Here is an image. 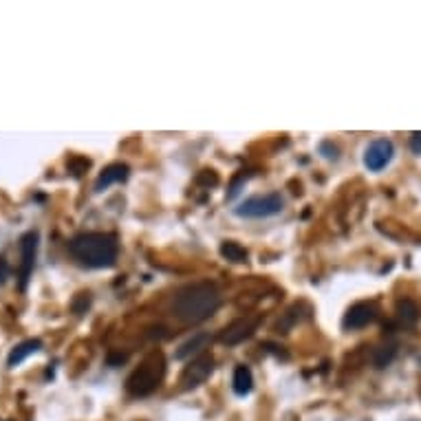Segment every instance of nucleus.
Listing matches in <instances>:
<instances>
[{"label": "nucleus", "instance_id": "f8f14e48", "mask_svg": "<svg viewBox=\"0 0 421 421\" xmlns=\"http://www.w3.org/2000/svg\"><path fill=\"white\" fill-rule=\"evenodd\" d=\"M40 349H42L40 340H25L20 344H16L11 349V353H9V357H7V366H9V369H16V366H20L27 357L35 355Z\"/></svg>", "mask_w": 421, "mask_h": 421}, {"label": "nucleus", "instance_id": "7ed1b4c3", "mask_svg": "<svg viewBox=\"0 0 421 421\" xmlns=\"http://www.w3.org/2000/svg\"><path fill=\"white\" fill-rule=\"evenodd\" d=\"M163 375H166V360H163L161 351H155L141 362L139 369H135L131 373V377L126 379V391L133 397L153 395L161 386Z\"/></svg>", "mask_w": 421, "mask_h": 421}, {"label": "nucleus", "instance_id": "4be33fe9", "mask_svg": "<svg viewBox=\"0 0 421 421\" xmlns=\"http://www.w3.org/2000/svg\"><path fill=\"white\" fill-rule=\"evenodd\" d=\"M7 271H9L7 261H0V285H3V283L7 280Z\"/></svg>", "mask_w": 421, "mask_h": 421}, {"label": "nucleus", "instance_id": "0eeeda50", "mask_svg": "<svg viewBox=\"0 0 421 421\" xmlns=\"http://www.w3.org/2000/svg\"><path fill=\"white\" fill-rule=\"evenodd\" d=\"M377 316H379V309H377L375 302H357L346 311L342 326L346 328V331H357V328H364L371 322H375Z\"/></svg>", "mask_w": 421, "mask_h": 421}, {"label": "nucleus", "instance_id": "f03ea898", "mask_svg": "<svg viewBox=\"0 0 421 421\" xmlns=\"http://www.w3.org/2000/svg\"><path fill=\"white\" fill-rule=\"evenodd\" d=\"M218 304H221V294H218L216 285L196 283L179 291L172 302V311L183 324H198L214 316Z\"/></svg>", "mask_w": 421, "mask_h": 421}, {"label": "nucleus", "instance_id": "dca6fc26", "mask_svg": "<svg viewBox=\"0 0 421 421\" xmlns=\"http://www.w3.org/2000/svg\"><path fill=\"white\" fill-rule=\"evenodd\" d=\"M395 355H397V346H395V344H384V346H379V349L375 351V355H373L375 369H386V366L395 360Z\"/></svg>", "mask_w": 421, "mask_h": 421}, {"label": "nucleus", "instance_id": "39448f33", "mask_svg": "<svg viewBox=\"0 0 421 421\" xmlns=\"http://www.w3.org/2000/svg\"><path fill=\"white\" fill-rule=\"evenodd\" d=\"M212 371H214V357L210 353H203V355L190 360V364L186 366V371L181 375V389L183 391L198 389L201 384L208 381Z\"/></svg>", "mask_w": 421, "mask_h": 421}, {"label": "nucleus", "instance_id": "5701e85b", "mask_svg": "<svg viewBox=\"0 0 421 421\" xmlns=\"http://www.w3.org/2000/svg\"><path fill=\"white\" fill-rule=\"evenodd\" d=\"M410 421H419V419H410Z\"/></svg>", "mask_w": 421, "mask_h": 421}, {"label": "nucleus", "instance_id": "412c9836", "mask_svg": "<svg viewBox=\"0 0 421 421\" xmlns=\"http://www.w3.org/2000/svg\"><path fill=\"white\" fill-rule=\"evenodd\" d=\"M121 362H126V355L124 353H111V355H108V364H111V366H117Z\"/></svg>", "mask_w": 421, "mask_h": 421}, {"label": "nucleus", "instance_id": "ddd939ff", "mask_svg": "<svg viewBox=\"0 0 421 421\" xmlns=\"http://www.w3.org/2000/svg\"><path fill=\"white\" fill-rule=\"evenodd\" d=\"M232 389H234V393L239 395V397H245V395L251 393V389H254V375L249 371V366H245V364L236 366V369H234V379H232Z\"/></svg>", "mask_w": 421, "mask_h": 421}, {"label": "nucleus", "instance_id": "2eb2a0df", "mask_svg": "<svg viewBox=\"0 0 421 421\" xmlns=\"http://www.w3.org/2000/svg\"><path fill=\"white\" fill-rule=\"evenodd\" d=\"M221 256L230 263H245L247 261V249L234 241H227L221 245Z\"/></svg>", "mask_w": 421, "mask_h": 421}, {"label": "nucleus", "instance_id": "f257e3e1", "mask_svg": "<svg viewBox=\"0 0 421 421\" xmlns=\"http://www.w3.org/2000/svg\"><path fill=\"white\" fill-rule=\"evenodd\" d=\"M69 254L73 256V261L86 269H108L117 263L119 243L113 234L84 232L71 239Z\"/></svg>", "mask_w": 421, "mask_h": 421}, {"label": "nucleus", "instance_id": "9d476101", "mask_svg": "<svg viewBox=\"0 0 421 421\" xmlns=\"http://www.w3.org/2000/svg\"><path fill=\"white\" fill-rule=\"evenodd\" d=\"M128 174H131V170H128L126 163H111V166H106L102 170V174L97 177L95 192H104L111 186H115V183H124L128 179Z\"/></svg>", "mask_w": 421, "mask_h": 421}, {"label": "nucleus", "instance_id": "f3484780", "mask_svg": "<svg viewBox=\"0 0 421 421\" xmlns=\"http://www.w3.org/2000/svg\"><path fill=\"white\" fill-rule=\"evenodd\" d=\"M88 166H90V161L88 159H82V157H73L71 159V163H69V170L76 174V177H80L84 170H88Z\"/></svg>", "mask_w": 421, "mask_h": 421}, {"label": "nucleus", "instance_id": "6ab92c4d", "mask_svg": "<svg viewBox=\"0 0 421 421\" xmlns=\"http://www.w3.org/2000/svg\"><path fill=\"white\" fill-rule=\"evenodd\" d=\"M196 183H206V186H216L218 183V177L214 174V170H203L198 177H196Z\"/></svg>", "mask_w": 421, "mask_h": 421}, {"label": "nucleus", "instance_id": "423d86ee", "mask_svg": "<svg viewBox=\"0 0 421 421\" xmlns=\"http://www.w3.org/2000/svg\"><path fill=\"white\" fill-rule=\"evenodd\" d=\"M393 155H395V146L391 139H386V137L375 139V141H371V146L364 153V166L371 172H379L393 161Z\"/></svg>", "mask_w": 421, "mask_h": 421}, {"label": "nucleus", "instance_id": "aec40b11", "mask_svg": "<svg viewBox=\"0 0 421 421\" xmlns=\"http://www.w3.org/2000/svg\"><path fill=\"white\" fill-rule=\"evenodd\" d=\"M410 150L415 155H421V133H413V137H410Z\"/></svg>", "mask_w": 421, "mask_h": 421}, {"label": "nucleus", "instance_id": "a211bd4d", "mask_svg": "<svg viewBox=\"0 0 421 421\" xmlns=\"http://www.w3.org/2000/svg\"><path fill=\"white\" fill-rule=\"evenodd\" d=\"M88 304H90V294H78V298L73 300V311L80 316V314H84V311L88 309Z\"/></svg>", "mask_w": 421, "mask_h": 421}, {"label": "nucleus", "instance_id": "20e7f679", "mask_svg": "<svg viewBox=\"0 0 421 421\" xmlns=\"http://www.w3.org/2000/svg\"><path fill=\"white\" fill-rule=\"evenodd\" d=\"M283 210H285V198L280 196V192H269L245 198L243 203L234 208V214L241 218H269L280 214Z\"/></svg>", "mask_w": 421, "mask_h": 421}, {"label": "nucleus", "instance_id": "1a4fd4ad", "mask_svg": "<svg viewBox=\"0 0 421 421\" xmlns=\"http://www.w3.org/2000/svg\"><path fill=\"white\" fill-rule=\"evenodd\" d=\"M259 322L261 318L259 316H245V318H239V320H234L232 324L225 326V331L221 333V342L223 344H241L243 340L251 338L254 331L259 328Z\"/></svg>", "mask_w": 421, "mask_h": 421}, {"label": "nucleus", "instance_id": "9b49d317", "mask_svg": "<svg viewBox=\"0 0 421 421\" xmlns=\"http://www.w3.org/2000/svg\"><path fill=\"white\" fill-rule=\"evenodd\" d=\"M212 344V338L210 333H196L192 336L188 342H183L179 346V351L174 353L177 360H192V357H198V355H203L206 349Z\"/></svg>", "mask_w": 421, "mask_h": 421}, {"label": "nucleus", "instance_id": "4468645a", "mask_svg": "<svg viewBox=\"0 0 421 421\" xmlns=\"http://www.w3.org/2000/svg\"><path fill=\"white\" fill-rule=\"evenodd\" d=\"M395 314H397V320H399L401 324H415V322H419V318H421V307H419L415 300L404 298V300L397 302Z\"/></svg>", "mask_w": 421, "mask_h": 421}, {"label": "nucleus", "instance_id": "6e6552de", "mask_svg": "<svg viewBox=\"0 0 421 421\" xmlns=\"http://www.w3.org/2000/svg\"><path fill=\"white\" fill-rule=\"evenodd\" d=\"M38 241L40 236L38 232H27L23 239H20V289L25 291L27 289V283H29V276L33 273V267H35V254H38Z\"/></svg>", "mask_w": 421, "mask_h": 421}]
</instances>
